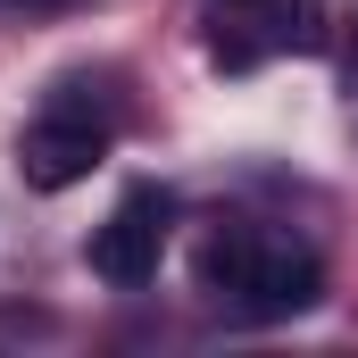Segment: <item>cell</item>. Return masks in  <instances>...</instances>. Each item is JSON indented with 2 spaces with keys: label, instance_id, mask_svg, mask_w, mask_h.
<instances>
[{
  "label": "cell",
  "instance_id": "obj_1",
  "mask_svg": "<svg viewBox=\"0 0 358 358\" xmlns=\"http://www.w3.org/2000/svg\"><path fill=\"white\" fill-rule=\"evenodd\" d=\"M159 242H167V200L142 183V192H125L117 217L92 234V275L117 283V292H142V283L159 275Z\"/></svg>",
  "mask_w": 358,
  "mask_h": 358
},
{
  "label": "cell",
  "instance_id": "obj_2",
  "mask_svg": "<svg viewBox=\"0 0 358 358\" xmlns=\"http://www.w3.org/2000/svg\"><path fill=\"white\" fill-rule=\"evenodd\" d=\"M234 300L250 308V317H300L308 300H317V259L308 250H283V242H250V267L234 283Z\"/></svg>",
  "mask_w": 358,
  "mask_h": 358
},
{
  "label": "cell",
  "instance_id": "obj_3",
  "mask_svg": "<svg viewBox=\"0 0 358 358\" xmlns=\"http://www.w3.org/2000/svg\"><path fill=\"white\" fill-rule=\"evenodd\" d=\"M100 150H108L100 125H84V117H50V125L25 134V183H34V192H67V183H84L92 167H100Z\"/></svg>",
  "mask_w": 358,
  "mask_h": 358
}]
</instances>
